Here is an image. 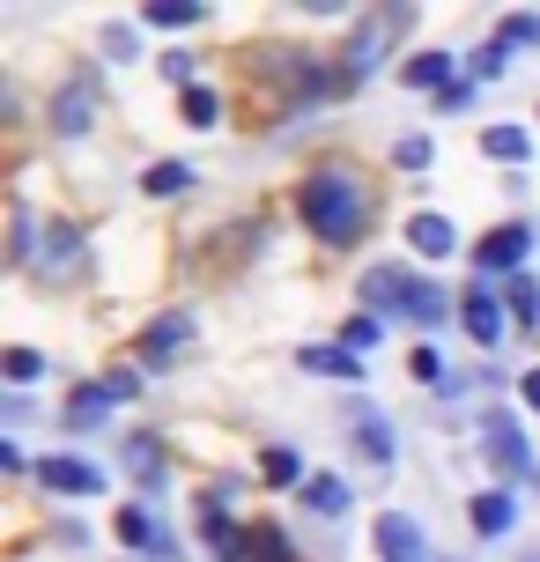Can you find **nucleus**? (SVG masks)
Instances as JSON below:
<instances>
[{
	"mask_svg": "<svg viewBox=\"0 0 540 562\" xmlns=\"http://www.w3.org/2000/svg\"><path fill=\"white\" fill-rule=\"evenodd\" d=\"M459 318H466V334L482 340V348H496V340H504V304H496V296H488L482 281H474V289H466V304H459Z\"/></svg>",
	"mask_w": 540,
	"mask_h": 562,
	"instance_id": "obj_8",
	"label": "nucleus"
},
{
	"mask_svg": "<svg viewBox=\"0 0 540 562\" xmlns=\"http://www.w3.org/2000/svg\"><path fill=\"white\" fill-rule=\"evenodd\" d=\"M518 393H526V407L540 415V370H526V385H518Z\"/></svg>",
	"mask_w": 540,
	"mask_h": 562,
	"instance_id": "obj_38",
	"label": "nucleus"
},
{
	"mask_svg": "<svg viewBox=\"0 0 540 562\" xmlns=\"http://www.w3.org/2000/svg\"><path fill=\"white\" fill-rule=\"evenodd\" d=\"M37 370H45V356H37V348H8V378H15V385H30Z\"/></svg>",
	"mask_w": 540,
	"mask_h": 562,
	"instance_id": "obj_29",
	"label": "nucleus"
},
{
	"mask_svg": "<svg viewBox=\"0 0 540 562\" xmlns=\"http://www.w3.org/2000/svg\"><path fill=\"white\" fill-rule=\"evenodd\" d=\"M126 467H134L142 488H156V481H164V445H156V437H126Z\"/></svg>",
	"mask_w": 540,
	"mask_h": 562,
	"instance_id": "obj_20",
	"label": "nucleus"
},
{
	"mask_svg": "<svg viewBox=\"0 0 540 562\" xmlns=\"http://www.w3.org/2000/svg\"><path fill=\"white\" fill-rule=\"evenodd\" d=\"M134 385H142L134 370H112V378H104V393H112V400H134Z\"/></svg>",
	"mask_w": 540,
	"mask_h": 562,
	"instance_id": "obj_37",
	"label": "nucleus"
},
{
	"mask_svg": "<svg viewBox=\"0 0 540 562\" xmlns=\"http://www.w3.org/2000/svg\"><path fill=\"white\" fill-rule=\"evenodd\" d=\"M407 23H415L407 8H378V15H370V23L348 37V82H363L370 67L385 59V37H393V30H407Z\"/></svg>",
	"mask_w": 540,
	"mask_h": 562,
	"instance_id": "obj_4",
	"label": "nucleus"
},
{
	"mask_svg": "<svg viewBox=\"0 0 540 562\" xmlns=\"http://www.w3.org/2000/svg\"><path fill=\"white\" fill-rule=\"evenodd\" d=\"M296 215L312 223L318 245H356V237L370 229V186L356 178V170L326 164V170H312V178L296 186Z\"/></svg>",
	"mask_w": 540,
	"mask_h": 562,
	"instance_id": "obj_1",
	"label": "nucleus"
},
{
	"mask_svg": "<svg viewBox=\"0 0 540 562\" xmlns=\"http://www.w3.org/2000/svg\"><path fill=\"white\" fill-rule=\"evenodd\" d=\"M496 45H504V53L540 45V15H526V8H518V15H504V23H496Z\"/></svg>",
	"mask_w": 540,
	"mask_h": 562,
	"instance_id": "obj_23",
	"label": "nucleus"
},
{
	"mask_svg": "<svg viewBox=\"0 0 540 562\" xmlns=\"http://www.w3.org/2000/svg\"><path fill=\"white\" fill-rule=\"evenodd\" d=\"M104 415H112V393L104 385H82V393L67 400V429H97Z\"/></svg>",
	"mask_w": 540,
	"mask_h": 562,
	"instance_id": "obj_19",
	"label": "nucleus"
},
{
	"mask_svg": "<svg viewBox=\"0 0 540 562\" xmlns=\"http://www.w3.org/2000/svg\"><path fill=\"white\" fill-rule=\"evenodd\" d=\"M142 186H148L156 200H171V193H185V186H193V170H185V164H156V170L142 178Z\"/></svg>",
	"mask_w": 540,
	"mask_h": 562,
	"instance_id": "obj_27",
	"label": "nucleus"
},
{
	"mask_svg": "<svg viewBox=\"0 0 540 562\" xmlns=\"http://www.w3.org/2000/svg\"><path fill=\"white\" fill-rule=\"evenodd\" d=\"M104 53H112V59H134V30L112 23V30H104Z\"/></svg>",
	"mask_w": 540,
	"mask_h": 562,
	"instance_id": "obj_34",
	"label": "nucleus"
},
{
	"mask_svg": "<svg viewBox=\"0 0 540 562\" xmlns=\"http://www.w3.org/2000/svg\"><path fill=\"white\" fill-rule=\"evenodd\" d=\"M75 267H82V229L53 223L45 229V274H75Z\"/></svg>",
	"mask_w": 540,
	"mask_h": 562,
	"instance_id": "obj_16",
	"label": "nucleus"
},
{
	"mask_svg": "<svg viewBox=\"0 0 540 562\" xmlns=\"http://www.w3.org/2000/svg\"><path fill=\"white\" fill-rule=\"evenodd\" d=\"M178 104H185V119H193V126H215V119H223V97H215V89H185V97H178Z\"/></svg>",
	"mask_w": 540,
	"mask_h": 562,
	"instance_id": "obj_28",
	"label": "nucleus"
},
{
	"mask_svg": "<svg viewBox=\"0 0 540 562\" xmlns=\"http://www.w3.org/2000/svg\"><path fill=\"white\" fill-rule=\"evenodd\" d=\"M200 15H207L200 0H156V8H148V23H156V30H185V23H200Z\"/></svg>",
	"mask_w": 540,
	"mask_h": 562,
	"instance_id": "obj_25",
	"label": "nucleus"
},
{
	"mask_svg": "<svg viewBox=\"0 0 540 562\" xmlns=\"http://www.w3.org/2000/svg\"><path fill=\"white\" fill-rule=\"evenodd\" d=\"M164 75H171V82H185V89H193V53H185V45H178V53H164Z\"/></svg>",
	"mask_w": 540,
	"mask_h": 562,
	"instance_id": "obj_33",
	"label": "nucleus"
},
{
	"mask_svg": "<svg viewBox=\"0 0 540 562\" xmlns=\"http://www.w3.org/2000/svg\"><path fill=\"white\" fill-rule=\"evenodd\" d=\"M400 75H407V89H437V97L459 82V75H452V53H407V67H400Z\"/></svg>",
	"mask_w": 540,
	"mask_h": 562,
	"instance_id": "obj_15",
	"label": "nucleus"
},
{
	"mask_svg": "<svg viewBox=\"0 0 540 562\" xmlns=\"http://www.w3.org/2000/svg\"><path fill=\"white\" fill-rule=\"evenodd\" d=\"M363 304L370 311H393V318H415V326H445L452 296L423 274H400V267H370L363 274Z\"/></svg>",
	"mask_w": 540,
	"mask_h": 562,
	"instance_id": "obj_2",
	"label": "nucleus"
},
{
	"mask_svg": "<svg viewBox=\"0 0 540 562\" xmlns=\"http://www.w3.org/2000/svg\"><path fill=\"white\" fill-rule=\"evenodd\" d=\"M482 451H488V467L504 481H526L533 474V451H526V437H518V415L511 407H488L482 415Z\"/></svg>",
	"mask_w": 540,
	"mask_h": 562,
	"instance_id": "obj_3",
	"label": "nucleus"
},
{
	"mask_svg": "<svg viewBox=\"0 0 540 562\" xmlns=\"http://www.w3.org/2000/svg\"><path fill=\"white\" fill-rule=\"evenodd\" d=\"M119 540H126V548H142V555H156V562H178V533H164L148 504H126V510H119Z\"/></svg>",
	"mask_w": 540,
	"mask_h": 562,
	"instance_id": "obj_7",
	"label": "nucleus"
},
{
	"mask_svg": "<svg viewBox=\"0 0 540 562\" xmlns=\"http://www.w3.org/2000/svg\"><path fill=\"white\" fill-rule=\"evenodd\" d=\"M407 252H423V259H452V252H459V229L445 223V215H415V223H407Z\"/></svg>",
	"mask_w": 540,
	"mask_h": 562,
	"instance_id": "obj_12",
	"label": "nucleus"
},
{
	"mask_svg": "<svg viewBox=\"0 0 540 562\" xmlns=\"http://www.w3.org/2000/svg\"><path fill=\"white\" fill-rule=\"evenodd\" d=\"M526 252H533V223H504L496 237H482V245H474V267H482V274H504V281H511Z\"/></svg>",
	"mask_w": 540,
	"mask_h": 562,
	"instance_id": "obj_6",
	"label": "nucleus"
},
{
	"mask_svg": "<svg viewBox=\"0 0 540 562\" xmlns=\"http://www.w3.org/2000/svg\"><path fill=\"white\" fill-rule=\"evenodd\" d=\"M37 481H45L53 496H104V467H89V459H75V451L37 459Z\"/></svg>",
	"mask_w": 540,
	"mask_h": 562,
	"instance_id": "obj_5",
	"label": "nucleus"
},
{
	"mask_svg": "<svg viewBox=\"0 0 540 562\" xmlns=\"http://www.w3.org/2000/svg\"><path fill=\"white\" fill-rule=\"evenodd\" d=\"M348 348H356V356H363V348H370V340H378V311H363V318H348Z\"/></svg>",
	"mask_w": 540,
	"mask_h": 562,
	"instance_id": "obj_31",
	"label": "nucleus"
},
{
	"mask_svg": "<svg viewBox=\"0 0 540 562\" xmlns=\"http://www.w3.org/2000/svg\"><path fill=\"white\" fill-rule=\"evenodd\" d=\"M259 459H267V467H259V474H267V488H289V481H296V488H304V459H296V451H289V445L259 451Z\"/></svg>",
	"mask_w": 540,
	"mask_h": 562,
	"instance_id": "obj_21",
	"label": "nucleus"
},
{
	"mask_svg": "<svg viewBox=\"0 0 540 562\" xmlns=\"http://www.w3.org/2000/svg\"><path fill=\"white\" fill-rule=\"evenodd\" d=\"M378 555L385 562H423V526L400 518V510H385V518H378Z\"/></svg>",
	"mask_w": 540,
	"mask_h": 562,
	"instance_id": "obj_9",
	"label": "nucleus"
},
{
	"mask_svg": "<svg viewBox=\"0 0 540 562\" xmlns=\"http://www.w3.org/2000/svg\"><path fill=\"white\" fill-rule=\"evenodd\" d=\"M466 104H474V82H452L445 97H437V112H466Z\"/></svg>",
	"mask_w": 540,
	"mask_h": 562,
	"instance_id": "obj_35",
	"label": "nucleus"
},
{
	"mask_svg": "<svg viewBox=\"0 0 540 562\" xmlns=\"http://www.w3.org/2000/svg\"><path fill=\"white\" fill-rule=\"evenodd\" d=\"M185 334H193L185 318H156V326L142 334V363H148V370H164V363L178 356V348H185Z\"/></svg>",
	"mask_w": 540,
	"mask_h": 562,
	"instance_id": "obj_14",
	"label": "nucleus"
},
{
	"mask_svg": "<svg viewBox=\"0 0 540 562\" xmlns=\"http://www.w3.org/2000/svg\"><path fill=\"white\" fill-rule=\"evenodd\" d=\"M245 562H296V548L282 540L274 518H259V526H245Z\"/></svg>",
	"mask_w": 540,
	"mask_h": 562,
	"instance_id": "obj_18",
	"label": "nucleus"
},
{
	"mask_svg": "<svg viewBox=\"0 0 540 562\" xmlns=\"http://www.w3.org/2000/svg\"><path fill=\"white\" fill-rule=\"evenodd\" d=\"M466 518H474V533H482V540H504V533H511V518H518V504L504 496V488H482V496L466 504Z\"/></svg>",
	"mask_w": 540,
	"mask_h": 562,
	"instance_id": "obj_11",
	"label": "nucleus"
},
{
	"mask_svg": "<svg viewBox=\"0 0 540 562\" xmlns=\"http://www.w3.org/2000/svg\"><path fill=\"white\" fill-rule=\"evenodd\" d=\"M304 504L326 510V518H341V510H348V488H341L334 474H312V481H304Z\"/></svg>",
	"mask_w": 540,
	"mask_h": 562,
	"instance_id": "obj_24",
	"label": "nucleus"
},
{
	"mask_svg": "<svg viewBox=\"0 0 540 562\" xmlns=\"http://www.w3.org/2000/svg\"><path fill=\"white\" fill-rule=\"evenodd\" d=\"M393 164H400V170H423V164H429V140H423V134H407V140L393 148Z\"/></svg>",
	"mask_w": 540,
	"mask_h": 562,
	"instance_id": "obj_30",
	"label": "nucleus"
},
{
	"mask_svg": "<svg viewBox=\"0 0 540 562\" xmlns=\"http://www.w3.org/2000/svg\"><path fill=\"white\" fill-rule=\"evenodd\" d=\"M488 75H504V45H496V37L474 53V82H488Z\"/></svg>",
	"mask_w": 540,
	"mask_h": 562,
	"instance_id": "obj_32",
	"label": "nucleus"
},
{
	"mask_svg": "<svg viewBox=\"0 0 540 562\" xmlns=\"http://www.w3.org/2000/svg\"><path fill=\"white\" fill-rule=\"evenodd\" d=\"M296 363L312 378H363V356L356 348H296Z\"/></svg>",
	"mask_w": 540,
	"mask_h": 562,
	"instance_id": "obj_17",
	"label": "nucleus"
},
{
	"mask_svg": "<svg viewBox=\"0 0 540 562\" xmlns=\"http://www.w3.org/2000/svg\"><path fill=\"white\" fill-rule=\"evenodd\" d=\"M356 445H363L370 467H393V429L378 415V400H356Z\"/></svg>",
	"mask_w": 540,
	"mask_h": 562,
	"instance_id": "obj_10",
	"label": "nucleus"
},
{
	"mask_svg": "<svg viewBox=\"0 0 540 562\" xmlns=\"http://www.w3.org/2000/svg\"><path fill=\"white\" fill-rule=\"evenodd\" d=\"M511 318L518 326H540V281L533 274H511Z\"/></svg>",
	"mask_w": 540,
	"mask_h": 562,
	"instance_id": "obj_26",
	"label": "nucleus"
},
{
	"mask_svg": "<svg viewBox=\"0 0 540 562\" xmlns=\"http://www.w3.org/2000/svg\"><path fill=\"white\" fill-rule=\"evenodd\" d=\"M89 112H97V89H89V82H67V89L53 97V134L75 140V134L89 126Z\"/></svg>",
	"mask_w": 540,
	"mask_h": 562,
	"instance_id": "obj_13",
	"label": "nucleus"
},
{
	"mask_svg": "<svg viewBox=\"0 0 540 562\" xmlns=\"http://www.w3.org/2000/svg\"><path fill=\"white\" fill-rule=\"evenodd\" d=\"M533 140H526V126H488L482 134V156H496V164H518Z\"/></svg>",
	"mask_w": 540,
	"mask_h": 562,
	"instance_id": "obj_22",
	"label": "nucleus"
},
{
	"mask_svg": "<svg viewBox=\"0 0 540 562\" xmlns=\"http://www.w3.org/2000/svg\"><path fill=\"white\" fill-rule=\"evenodd\" d=\"M407 370H415V378H445V363H437V348H415V356H407Z\"/></svg>",
	"mask_w": 540,
	"mask_h": 562,
	"instance_id": "obj_36",
	"label": "nucleus"
}]
</instances>
